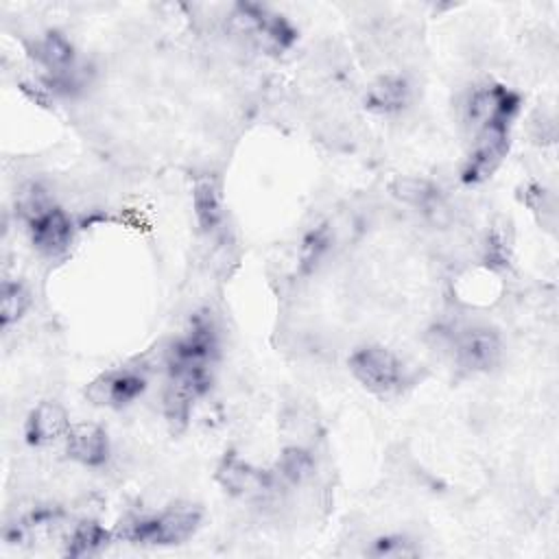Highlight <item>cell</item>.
<instances>
[{
  "mask_svg": "<svg viewBox=\"0 0 559 559\" xmlns=\"http://www.w3.org/2000/svg\"><path fill=\"white\" fill-rule=\"evenodd\" d=\"M216 347V332L207 321H194L170 347L164 389V411L170 421L183 424L192 404L210 389V365Z\"/></svg>",
  "mask_w": 559,
  "mask_h": 559,
  "instance_id": "6da1fadb",
  "label": "cell"
},
{
  "mask_svg": "<svg viewBox=\"0 0 559 559\" xmlns=\"http://www.w3.org/2000/svg\"><path fill=\"white\" fill-rule=\"evenodd\" d=\"M199 524L201 511L190 504H179L155 515H142L122 522L116 531V537L142 546H175L190 539Z\"/></svg>",
  "mask_w": 559,
  "mask_h": 559,
  "instance_id": "7a4b0ae2",
  "label": "cell"
},
{
  "mask_svg": "<svg viewBox=\"0 0 559 559\" xmlns=\"http://www.w3.org/2000/svg\"><path fill=\"white\" fill-rule=\"evenodd\" d=\"M349 371L354 378L376 395H391L404 382L400 358L380 345H367L349 356Z\"/></svg>",
  "mask_w": 559,
  "mask_h": 559,
  "instance_id": "3957f363",
  "label": "cell"
},
{
  "mask_svg": "<svg viewBox=\"0 0 559 559\" xmlns=\"http://www.w3.org/2000/svg\"><path fill=\"white\" fill-rule=\"evenodd\" d=\"M26 221L33 247L44 255L63 253L74 236L72 221L68 214L55 205H46L44 201L31 199L26 203Z\"/></svg>",
  "mask_w": 559,
  "mask_h": 559,
  "instance_id": "277c9868",
  "label": "cell"
},
{
  "mask_svg": "<svg viewBox=\"0 0 559 559\" xmlns=\"http://www.w3.org/2000/svg\"><path fill=\"white\" fill-rule=\"evenodd\" d=\"M231 24L240 35L253 39L266 50H286L295 39L293 26L282 15L258 4H238L231 13Z\"/></svg>",
  "mask_w": 559,
  "mask_h": 559,
  "instance_id": "5b68a950",
  "label": "cell"
},
{
  "mask_svg": "<svg viewBox=\"0 0 559 559\" xmlns=\"http://www.w3.org/2000/svg\"><path fill=\"white\" fill-rule=\"evenodd\" d=\"M146 386L144 376L131 369H114L103 376H98L94 382L87 386V397L98 404V406H109V408H122L138 400Z\"/></svg>",
  "mask_w": 559,
  "mask_h": 559,
  "instance_id": "8992f818",
  "label": "cell"
},
{
  "mask_svg": "<svg viewBox=\"0 0 559 559\" xmlns=\"http://www.w3.org/2000/svg\"><path fill=\"white\" fill-rule=\"evenodd\" d=\"M456 360L469 371H489L500 360V338L491 328L474 325L463 330L454 343Z\"/></svg>",
  "mask_w": 559,
  "mask_h": 559,
  "instance_id": "52a82bcc",
  "label": "cell"
},
{
  "mask_svg": "<svg viewBox=\"0 0 559 559\" xmlns=\"http://www.w3.org/2000/svg\"><path fill=\"white\" fill-rule=\"evenodd\" d=\"M216 478L229 493H236L242 498L262 496L266 493V489H271V483H273V478L266 472L240 461L236 454H227L223 459L216 472Z\"/></svg>",
  "mask_w": 559,
  "mask_h": 559,
  "instance_id": "ba28073f",
  "label": "cell"
},
{
  "mask_svg": "<svg viewBox=\"0 0 559 559\" xmlns=\"http://www.w3.org/2000/svg\"><path fill=\"white\" fill-rule=\"evenodd\" d=\"M66 452L81 465L98 467L109 459L107 432L96 424H76L66 435Z\"/></svg>",
  "mask_w": 559,
  "mask_h": 559,
  "instance_id": "9c48e42d",
  "label": "cell"
},
{
  "mask_svg": "<svg viewBox=\"0 0 559 559\" xmlns=\"http://www.w3.org/2000/svg\"><path fill=\"white\" fill-rule=\"evenodd\" d=\"M35 59L50 72L55 85H74V48L63 35L48 33L41 41H37Z\"/></svg>",
  "mask_w": 559,
  "mask_h": 559,
  "instance_id": "30bf717a",
  "label": "cell"
},
{
  "mask_svg": "<svg viewBox=\"0 0 559 559\" xmlns=\"http://www.w3.org/2000/svg\"><path fill=\"white\" fill-rule=\"evenodd\" d=\"M70 428L72 426L63 406L57 402H41L31 411L26 419V441L31 445H48L66 439Z\"/></svg>",
  "mask_w": 559,
  "mask_h": 559,
  "instance_id": "8fae6325",
  "label": "cell"
},
{
  "mask_svg": "<svg viewBox=\"0 0 559 559\" xmlns=\"http://www.w3.org/2000/svg\"><path fill=\"white\" fill-rule=\"evenodd\" d=\"M192 207L203 231H214L223 221V197L218 181L212 175L197 177L192 186Z\"/></svg>",
  "mask_w": 559,
  "mask_h": 559,
  "instance_id": "7c38bea8",
  "label": "cell"
},
{
  "mask_svg": "<svg viewBox=\"0 0 559 559\" xmlns=\"http://www.w3.org/2000/svg\"><path fill=\"white\" fill-rule=\"evenodd\" d=\"M111 539H114L111 531H107L105 526H100L94 520H85L70 531V535L66 539L63 555H68V557L98 555L100 550H105L111 544Z\"/></svg>",
  "mask_w": 559,
  "mask_h": 559,
  "instance_id": "4fadbf2b",
  "label": "cell"
},
{
  "mask_svg": "<svg viewBox=\"0 0 559 559\" xmlns=\"http://www.w3.org/2000/svg\"><path fill=\"white\" fill-rule=\"evenodd\" d=\"M408 100V85L400 76H382L367 94V105L376 111H397Z\"/></svg>",
  "mask_w": 559,
  "mask_h": 559,
  "instance_id": "5bb4252c",
  "label": "cell"
},
{
  "mask_svg": "<svg viewBox=\"0 0 559 559\" xmlns=\"http://www.w3.org/2000/svg\"><path fill=\"white\" fill-rule=\"evenodd\" d=\"M28 301H31L28 293L20 282L4 280L2 288H0V323H2V328H9L17 319H22V314L28 308Z\"/></svg>",
  "mask_w": 559,
  "mask_h": 559,
  "instance_id": "9a60e30c",
  "label": "cell"
},
{
  "mask_svg": "<svg viewBox=\"0 0 559 559\" xmlns=\"http://www.w3.org/2000/svg\"><path fill=\"white\" fill-rule=\"evenodd\" d=\"M280 476L288 483H301L312 472V456L301 448H288L277 461Z\"/></svg>",
  "mask_w": 559,
  "mask_h": 559,
  "instance_id": "2e32d148",
  "label": "cell"
},
{
  "mask_svg": "<svg viewBox=\"0 0 559 559\" xmlns=\"http://www.w3.org/2000/svg\"><path fill=\"white\" fill-rule=\"evenodd\" d=\"M393 194L411 205H426L435 194L426 181L419 179H400L393 183Z\"/></svg>",
  "mask_w": 559,
  "mask_h": 559,
  "instance_id": "e0dca14e",
  "label": "cell"
},
{
  "mask_svg": "<svg viewBox=\"0 0 559 559\" xmlns=\"http://www.w3.org/2000/svg\"><path fill=\"white\" fill-rule=\"evenodd\" d=\"M373 557H413L419 550L413 546V542H408L406 537L400 535H389V537H380L373 542L371 550Z\"/></svg>",
  "mask_w": 559,
  "mask_h": 559,
  "instance_id": "ac0fdd59",
  "label": "cell"
}]
</instances>
